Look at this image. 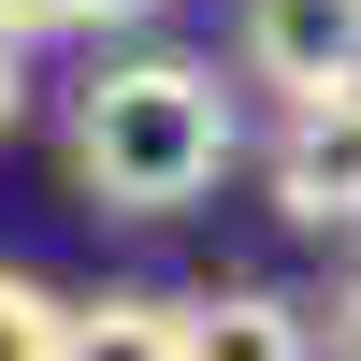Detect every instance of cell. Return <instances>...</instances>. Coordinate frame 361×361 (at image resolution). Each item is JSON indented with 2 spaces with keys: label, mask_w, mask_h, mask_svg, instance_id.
<instances>
[{
  "label": "cell",
  "mask_w": 361,
  "mask_h": 361,
  "mask_svg": "<svg viewBox=\"0 0 361 361\" xmlns=\"http://www.w3.org/2000/svg\"><path fill=\"white\" fill-rule=\"evenodd\" d=\"M231 173V87L202 58H116L73 102V188L102 217H188Z\"/></svg>",
  "instance_id": "obj_1"
},
{
  "label": "cell",
  "mask_w": 361,
  "mask_h": 361,
  "mask_svg": "<svg viewBox=\"0 0 361 361\" xmlns=\"http://www.w3.org/2000/svg\"><path fill=\"white\" fill-rule=\"evenodd\" d=\"M275 217L289 231H361V87H318V102H289L275 130Z\"/></svg>",
  "instance_id": "obj_2"
},
{
  "label": "cell",
  "mask_w": 361,
  "mask_h": 361,
  "mask_svg": "<svg viewBox=\"0 0 361 361\" xmlns=\"http://www.w3.org/2000/svg\"><path fill=\"white\" fill-rule=\"evenodd\" d=\"M231 58H246V87H275V102L361 87V0H246Z\"/></svg>",
  "instance_id": "obj_3"
},
{
  "label": "cell",
  "mask_w": 361,
  "mask_h": 361,
  "mask_svg": "<svg viewBox=\"0 0 361 361\" xmlns=\"http://www.w3.org/2000/svg\"><path fill=\"white\" fill-rule=\"evenodd\" d=\"M173 361H318V318L289 289H202L173 304Z\"/></svg>",
  "instance_id": "obj_4"
},
{
  "label": "cell",
  "mask_w": 361,
  "mask_h": 361,
  "mask_svg": "<svg viewBox=\"0 0 361 361\" xmlns=\"http://www.w3.org/2000/svg\"><path fill=\"white\" fill-rule=\"evenodd\" d=\"M44 361H173V304L159 289H102V304H58Z\"/></svg>",
  "instance_id": "obj_5"
},
{
  "label": "cell",
  "mask_w": 361,
  "mask_h": 361,
  "mask_svg": "<svg viewBox=\"0 0 361 361\" xmlns=\"http://www.w3.org/2000/svg\"><path fill=\"white\" fill-rule=\"evenodd\" d=\"M44 347H58V304L29 275H0V361H44Z\"/></svg>",
  "instance_id": "obj_6"
},
{
  "label": "cell",
  "mask_w": 361,
  "mask_h": 361,
  "mask_svg": "<svg viewBox=\"0 0 361 361\" xmlns=\"http://www.w3.org/2000/svg\"><path fill=\"white\" fill-rule=\"evenodd\" d=\"M304 318H318V361H361V260L333 275V304H304Z\"/></svg>",
  "instance_id": "obj_7"
},
{
  "label": "cell",
  "mask_w": 361,
  "mask_h": 361,
  "mask_svg": "<svg viewBox=\"0 0 361 361\" xmlns=\"http://www.w3.org/2000/svg\"><path fill=\"white\" fill-rule=\"evenodd\" d=\"M73 29V0H0V44H58Z\"/></svg>",
  "instance_id": "obj_8"
},
{
  "label": "cell",
  "mask_w": 361,
  "mask_h": 361,
  "mask_svg": "<svg viewBox=\"0 0 361 361\" xmlns=\"http://www.w3.org/2000/svg\"><path fill=\"white\" fill-rule=\"evenodd\" d=\"M159 0H73V29H145Z\"/></svg>",
  "instance_id": "obj_9"
},
{
  "label": "cell",
  "mask_w": 361,
  "mask_h": 361,
  "mask_svg": "<svg viewBox=\"0 0 361 361\" xmlns=\"http://www.w3.org/2000/svg\"><path fill=\"white\" fill-rule=\"evenodd\" d=\"M15 116H29V73H15V44H0V145H15Z\"/></svg>",
  "instance_id": "obj_10"
}]
</instances>
